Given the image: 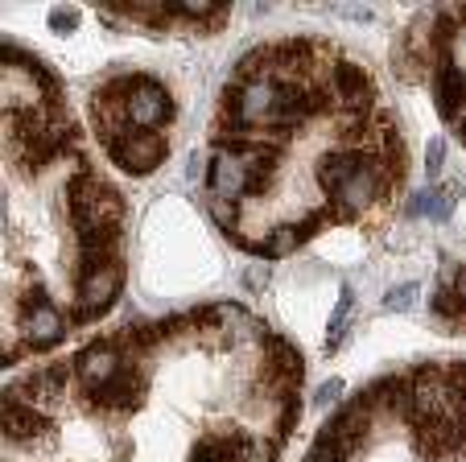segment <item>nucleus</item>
<instances>
[{"mask_svg":"<svg viewBox=\"0 0 466 462\" xmlns=\"http://www.w3.org/2000/svg\"><path fill=\"white\" fill-rule=\"evenodd\" d=\"M71 215L79 223V231H104V227H116L124 207L120 194L107 182H99L96 174H79L71 182Z\"/></svg>","mask_w":466,"mask_h":462,"instance_id":"obj_1","label":"nucleus"},{"mask_svg":"<svg viewBox=\"0 0 466 462\" xmlns=\"http://www.w3.org/2000/svg\"><path fill=\"white\" fill-rule=\"evenodd\" d=\"M112 158L120 169L128 174H153L166 158V140L157 132H145V128H124L120 137L112 140Z\"/></svg>","mask_w":466,"mask_h":462,"instance_id":"obj_2","label":"nucleus"},{"mask_svg":"<svg viewBox=\"0 0 466 462\" xmlns=\"http://www.w3.org/2000/svg\"><path fill=\"white\" fill-rule=\"evenodd\" d=\"M124 116H128L137 128L153 132L161 120H169V96L153 79H132L128 87H124Z\"/></svg>","mask_w":466,"mask_h":462,"instance_id":"obj_3","label":"nucleus"},{"mask_svg":"<svg viewBox=\"0 0 466 462\" xmlns=\"http://www.w3.org/2000/svg\"><path fill=\"white\" fill-rule=\"evenodd\" d=\"M281 96L285 87L281 83H268V79H252L239 96V120L256 124V120H281Z\"/></svg>","mask_w":466,"mask_h":462,"instance_id":"obj_4","label":"nucleus"},{"mask_svg":"<svg viewBox=\"0 0 466 462\" xmlns=\"http://www.w3.org/2000/svg\"><path fill=\"white\" fill-rule=\"evenodd\" d=\"M120 281H124V272L116 269V264L96 269V272H83V285H79L83 314L79 318H96L99 310H107V305H112V297L120 293Z\"/></svg>","mask_w":466,"mask_h":462,"instance_id":"obj_5","label":"nucleus"},{"mask_svg":"<svg viewBox=\"0 0 466 462\" xmlns=\"http://www.w3.org/2000/svg\"><path fill=\"white\" fill-rule=\"evenodd\" d=\"M211 186L219 199H236V194H248V158L244 153H215V166H211Z\"/></svg>","mask_w":466,"mask_h":462,"instance_id":"obj_6","label":"nucleus"},{"mask_svg":"<svg viewBox=\"0 0 466 462\" xmlns=\"http://www.w3.org/2000/svg\"><path fill=\"white\" fill-rule=\"evenodd\" d=\"M363 166H368V158H363V153H355V149H339V153H326V158L318 161V182H322V190L339 194L355 174H360Z\"/></svg>","mask_w":466,"mask_h":462,"instance_id":"obj_7","label":"nucleus"},{"mask_svg":"<svg viewBox=\"0 0 466 462\" xmlns=\"http://www.w3.org/2000/svg\"><path fill=\"white\" fill-rule=\"evenodd\" d=\"M25 334L34 347H54L62 339V314L54 305H46V297L25 302Z\"/></svg>","mask_w":466,"mask_h":462,"instance_id":"obj_8","label":"nucleus"},{"mask_svg":"<svg viewBox=\"0 0 466 462\" xmlns=\"http://www.w3.org/2000/svg\"><path fill=\"white\" fill-rule=\"evenodd\" d=\"M433 99H438V112L446 120H454L466 104V75L458 67H441L438 79H433Z\"/></svg>","mask_w":466,"mask_h":462,"instance_id":"obj_9","label":"nucleus"},{"mask_svg":"<svg viewBox=\"0 0 466 462\" xmlns=\"http://www.w3.org/2000/svg\"><path fill=\"white\" fill-rule=\"evenodd\" d=\"M335 91H339V104H347V108H368V99H371V79L363 75L360 67H351V62H339L335 67Z\"/></svg>","mask_w":466,"mask_h":462,"instance_id":"obj_10","label":"nucleus"},{"mask_svg":"<svg viewBox=\"0 0 466 462\" xmlns=\"http://www.w3.org/2000/svg\"><path fill=\"white\" fill-rule=\"evenodd\" d=\"M79 375L87 384H96V388H104V384H112L116 375H120V367H116V351L107 347V343H99V347H87L79 359Z\"/></svg>","mask_w":466,"mask_h":462,"instance_id":"obj_11","label":"nucleus"},{"mask_svg":"<svg viewBox=\"0 0 466 462\" xmlns=\"http://www.w3.org/2000/svg\"><path fill=\"white\" fill-rule=\"evenodd\" d=\"M112 248H116V231H112V227H104V231H83V236H79L83 272L107 269V264H112Z\"/></svg>","mask_w":466,"mask_h":462,"instance_id":"obj_12","label":"nucleus"},{"mask_svg":"<svg viewBox=\"0 0 466 462\" xmlns=\"http://www.w3.org/2000/svg\"><path fill=\"white\" fill-rule=\"evenodd\" d=\"M46 429H50V421H46L42 413L25 409L21 401H5V434H9V437H17V442H29V437L46 434Z\"/></svg>","mask_w":466,"mask_h":462,"instance_id":"obj_13","label":"nucleus"},{"mask_svg":"<svg viewBox=\"0 0 466 462\" xmlns=\"http://www.w3.org/2000/svg\"><path fill=\"white\" fill-rule=\"evenodd\" d=\"M376 194H380V169L368 161V166H363L360 174H355L351 182H347L343 190L335 194V199H339V202H347V207L355 210V207H368V202L376 199Z\"/></svg>","mask_w":466,"mask_h":462,"instance_id":"obj_14","label":"nucleus"},{"mask_svg":"<svg viewBox=\"0 0 466 462\" xmlns=\"http://www.w3.org/2000/svg\"><path fill=\"white\" fill-rule=\"evenodd\" d=\"M137 401H141V375L137 372H120L112 384H104V405H112V409H132Z\"/></svg>","mask_w":466,"mask_h":462,"instance_id":"obj_15","label":"nucleus"},{"mask_svg":"<svg viewBox=\"0 0 466 462\" xmlns=\"http://www.w3.org/2000/svg\"><path fill=\"white\" fill-rule=\"evenodd\" d=\"M301 240H306V236H301V227H277L273 240H268L260 252H264V256H289V252H298Z\"/></svg>","mask_w":466,"mask_h":462,"instance_id":"obj_16","label":"nucleus"},{"mask_svg":"<svg viewBox=\"0 0 466 462\" xmlns=\"http://www.w3.org/2000/svg\"><path fill=\"white\" fill-rule=\"evenodd\" d=\"M347 318H351V289H343V297H339L335 323H330V343H339V339H343V331H347Z\"/></svg>","mask_w":466,"mask_h":462,"instance_id":"obj_17","label":"nucleus"},{"mask_svg":"<svg viewBox=\"0 0 466 462\" xmlns=\"http://www.w3.org/2000/svg\"><path fill=\"white\" fill-rule=\"evenodd\" d=\"M462 305H466L462 293H454V289H438V293H433V310H438V314H450V318H454Z\"/></svg>","mask_w":466,"mask_h":462,"instance_id":"obj_18","label":"nucleus"},{"mask_svg":"<svg viewBox=\"0 0 466 462\" xmlns=\"http://www.w3.org/2000/svg\"><path fill=\"white\" fill-rule=\"evenodd\" d=\"M413 297H417V285H413V281H409V285L392 289V293H388L384 302H388V310H409V305H413Z\"/></svg>","mask_w":466,"mask_h":462,"instance_id":"obj_19","label":"nucleus"},{"mask_svg":"<svg viewBox=\"0 0 466 462\" xmlns=\"http://www.w3.org/2000/svg\"><path fill=\"white\" fill-rule=\"evenodd\" d=\"M339 396H343V380H326L322 388L314 393V405H318V409H326V405H335Z\"/></svg>","mask_w":466,"mask_h":462,"instance_id":"obj_20","label":"nucleus"},{"mask_svg":"<svg viewBox=\"0 0 466 462\" xmlns=\"http://www.w3.org/2000/svg\"><path fill=\"white\" fill-rule=\"evenodd\" d=\"M211 215H215V223H223V227H236L239 210L231 207V199H219V202H211Z\"/></svg>","mask_w":466,"mask_h":462,"instance_id":"obj_21","label":"nucleus"},{"mask_svg":"<svg viewBox=\"0 0 466 462\" xmlns=\"http://www.w3.org/2000/svg\"><path fill=\"white\" fill-rule=\"evenodd\" d=\"M441 161H446V140H441V137H433V140H430V149H425V166H430L433 174H438V169H441Z\"/></svg>","mask_w":466,"mask_h":462,"instance_id":"obj_22","label":"nucleus"},{"mask_svg":"<svg viewBox=\"0 0 466 462\" xmlns=\"http://www.w3.org/2000/svg\"><path fill=\"white\" fill-rule=\"evenodd\" d=\"M219 13L223 9V5H207V0H186V5H182V13H190V17H207V13Z\"/></svg>","mask_w":466,"mask_h":462,"instance_id":"obj_23","label":"nucleus"},{"mask_svg":"<svg viewBox=\"0 0 466 462\" xmlns=\"http://www.w3.org/2000/svg\"><path fill=\"white\" fill-rule=\"evenodd\" d=\"M50 26H54V29H71V26H75V13L58 9V13H54V17H50Z\"/></svg>","mask_w":466,"mask_h":462,"instance_id":"obj_24","label":"nucleus"},{"mask_svg":"<svg viewBox=\"0 0 466 462\" xmlns=\"http://www.w3.org/2000/svg\"><path fill=\"white\" fill-rule=\"evenodd\" d=\"M458 293H462V302H466V277H462V281H458Z\"/></svg>","mask_w":466,"mask_h":462,"instance_id":"obj_25","label":"nucleus"},{"mask_svg":"<svg viewBox=\"0 0 466 462\" xmlns=\"http://www.w3.org/2000/svg\"><path fill=\"white\" fill-rule=\"evenodd\" d=\"M462 140H466V120H462Z\"/></svg>","mask_w":466,"mask_h":462,"instance_id":"obj_26","label":"nucleus"}]
</instances>
